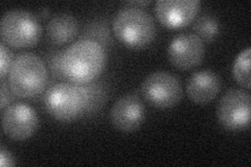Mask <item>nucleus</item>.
Segmentation results:
<instances>
[{"label": "nucleus", "instance_id": "nucleus-1", "mask_svg": "<svg viewBox=\"0 0 251 167\" xmlns=\"http://www.w3.org/2000/svg\"><path fill=\"white\" fill-rule=\"evenodd\" d=\"M107 55L98 40L83 38L62 51L63 77L75 84H87L98 78L105 69Z\"/></svg>", "mask_w": 251, "mask_h": 167}, {"label": "nucleus", "instance_id": "nucleus-2", "mask_svg": "<svg viewBox=\"0 0 251 167\" xmlns=\"http://www.w3.org/2000/svg\"><path fill=\"white\" fill-rule=\"evenodd\" d=\"M49 81L44 61L33 52H21L15 57L7 74L10 89L15 96L33 98L41 94Z\"/></svg>", "mask_w": 251, "mask_h": 167}, {"label": "nucleus", "instance_id": "nucleus-3", "mask_svg": "<svg viewBox=\"0 0 251 167\" xmlns=\"http://www.w3.org/2000/svg\"><path fill=\"white\" fill-rule=\"evenodd\" d=\"M112 30L123 44L141 48L153 42L156 24L153 16L144 9L124 6L114 15Z\"/></svg>", "mask_w": 251, "mask_h": 167}, {"label": "nucleus", "instance_id": "nucleus-4", "mask_svg": "<svg viewBox=\"0 0 251 167\" xmlns=\"http://www.w3.org/2000/svg\"><path fill=\"white\" fill-rule=\"evenodd\" d=\"M46 111L59 121H73L85 114L87 95L83 84L60 82L52 85L45 93Z\"/></svg>", "mask_w": 251, "mask_h": 167}, {"label": "nucleus", "instance_id": "nucleus-5", "mask_svg": "<svg viewBox=\"0 0 251 167\" xmlns=\"http://www.w3.org/2000/svg\"><path fill=\"white\" fill-rule=\"evenodd\" d=\"M42 27L37 17L25 10H10L0 21L2 42L14 48H27L38 43Z\"/></svg>", "mask_w": 251, "mask_h": 167}, {"label": "nucleus", "instance_id": "nucleus-6", "mask_svg": "<svg viewBox=\"0 0 251 167\" xmlns=\"http://www.w3.org/2000/svg\"><path fill=\"white\" fill-rule=\"evenodd\" d=\"M144 99L157 109H170L180 102L183 88L179 78L168 71H155L149 74L140 85Z\"/></svg>", "mask_w": 251, "mask_h": 167}, {"label": "nucleus", "instance_id": "nucleus-7", "mask_svg": "<svg viewBox=\"0 0 251 167\" xmlns=\"http://www.w3.org/2000/svg\"><path fill=\"white\" fill-rule=\"evenodd\" d=\"M251 97L248 91L239 88L227 90L217 106V118L229 131L246 129L250 123Z\"/></svg>", "mask_w": 251, "mask_h": 167}, {"label": "nucleus", "instance_id": "nucleus-8", "mask_svg": "<svg viewBox=\"0 0 251 167\" xmlns=\"http://www.w3.org/2000/svg\"><path fill=\"white\" fill-rule=\"evenodd\" d=\"M39 117L27 103L16 102L2 110V130L15 141H25L36 133Z\"/></svg>", "mask_w": 251, "mask_h": 167}, {"label": "nucleus", "instance_id": "nucleus-9", "mask_svg": "<svg viewBox=\"0 0 251 167\" xmlns=\"http://www.w3.org/2000/svg\"><path fill=\"white\" fill-rule=\"evenodd\" d=\"M205 54V44L195 34H180L173 38L168 47V58L173 66L190 70L198 66Z\"/></svg>", "mask_w": 251, "mask_h": 167}, {"label": "nucleus", "instance_id": "nucleus-10", "mask_svg": "<svg viewBox=\"0 0 251 167\" xmlns=\"http://www.w3.org/2000/svg\"><path fill=\"white\" fill-rule=\"evenodd\" d=\"M200 9L198 0H157L154 12L160 24L169 28H181L196 18Z\"/></svg>", "mask_w": 251, "mask_h": 167}, {"label": "nucleus", "instance_id": "nucleus-11", "mask_svg": "<svg viewBox=\"0 0 251 167\" xmlns=\"http://www.w3.org/2000/svg\"><path fill=\"white\" fill-rule=\"evenodd\" d=\"M146 109L140 96L135 93L123 95L110 111V119L115 129L129 133L137 130L144 123Z\"/></svg>", "mask_w": 251, "mask_h": 167}, {"label": "nucleus", "instance_id": "nucleus-12", "mask_svg": "<svg viewBox=\"0 0 251 167\" xmlns=\"http://www.w3.org/2000/svg\"><path fill=\"white\" fill-rule=\"evenodd\" d=\"M221 78L213 70L202 69L195 71L188 77L186 93L194 102L205 105L213 101L221 90Z\"/></svg>", "mask_w": 251, "mask_h": 167}, {"label": "nucleus", "instance_id": "nucleus-13", "mask_svg": "<svg viewBox=\"0 0 251 167\" xmlns=\"http://www.w3.org/2000/svg\"><path fill=\"white\" fill-rule=\"evenodd\" d=\"M77 33L78 22L75 16L70 13H58L53 15L47 22V37L56 45H63L73 41Z\"/></svg>", "mask_w": 251, "mask_h": 167}, {"label": "nucleus", "instance_id": "nucleus-14", "mask_svg": "<svg viewBox=\"0 0 251 167\" xmlns=\"http://www.w3.org/2000/svg\"><path fill=\"white\" fill-rule=\"evenodd\" d=\"M193 29L203 42H211L220 33V23L214 16L203 14L195 21Z\"/></svg>", "mask_w": 251, "mask_h": 167}, {"label": "nucleus", "instance_id": "nucleus-15", "mask_svg": "<svg viewBox=\"0 0 251 167\" xmlns=\"http://www.w3.org/2000/svg\"><path fill=\"white\" fill-rule=\"evenodd\" d=\"M250 54L251 48L247 47L235 58L232 65V76L240 86L250 89Z\"/></svg>", "mask_w": 251, "mask_h": 167}, {"label": "nucleus", "instance_id": "nucleus-16", "mask_svg": "<svg viewBox=\"0 0 251 167\" xmlns=\"http://www.w3.org/2000/svg\"><path fill=\"white\" fill-rule=\"evenodd\" d=\"M83 86L86 91V95H87V107H86L85 114L96 112L104 105L106 99V90L104 86L94 81L83 84Z\"/></svg>", "mask_w": 251, "mask_h": 167}, {"label": "nucleus", "instance_id": "nucleus-17", "mask_svg": "<svg viewBox=\"0 0 251 167\" xmlns=\"http://www.w3.org/2000/svg\"><path fill=\"white\" fill-rule=\"evenodd\" d=\"M14 59L15 58L11 49L1 42L0 44V77H1V81H3L4 77L9 74Z\"/></svg>", "mask_w": 251, "mask_h": 167}, {"label": "nucleus", "instance_id": "nucleus-18", "mask_svg": "<svg viewBox=\"0 0 251 167\" xmlns=\"http://www.w3.org/2000/svg\"><path fill=\"white\" fill-rule=\"evenodd\" d=\"M61 59H62V52H56L50 55L49 64L50 67V70L54 76L63 77L62 69H61Z\"/></svg>", "mask_w": 251, "mask_h": 167}, {"label": "nucleus", "instance_id": "nucleus-19", "mask_svg": "<svg viewBox=\"0 0 251 167\" xmlns=\"http://www.w3.org/2000/svg\"><path fill=\"white\" fill-rule=\"evenodd\" d=\"M1 110L6 108L10 105V102L13 100V97L15 96V94L12 92L10 89V86H6V84L1 81Z\"/></svg>", "mask_w": 251, "mask_h": 167}, {"label": "nucleus", "instance_id": "nucleus-20", "mask_svg": "<svg viewBox=\"0 0 251 167\" xmlns=\"http://www.w3.org/2000/svg\"><path fill=\"white\" fill-rule=\"evenodd\" d=\"M16 162L11 153L4 147H1V149H0V165L2 167H6V166H14Z\"/></svg>", "mask_w": 251, "mask_h": 167}, {"label": "nucleus", "instance_id": "nucleus-21", "mask_svg": "<svg viewBox=\"0 0 251 167\" xmlns=\"http://www.w3.org/2000/svg\"><path fill=\"white\" fill-rule=\"evenodd\" d=\"M151 3L150 0H140V1H128L124 2V6H130V7H138V9H144Z\"/></svg>", "mask_w": 251, "mask_h": 167}]
</instances>
